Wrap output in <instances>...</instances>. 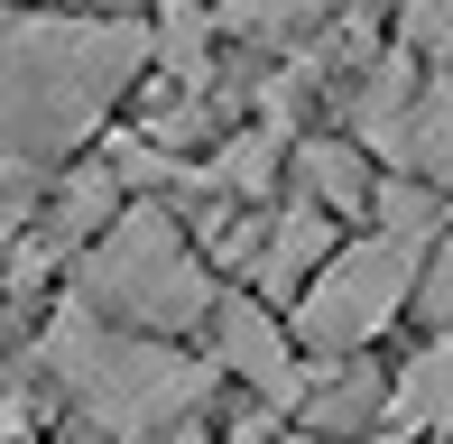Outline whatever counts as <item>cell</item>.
Here are the masks:
<instances>
[{
	"mask_svg": "<svg viewBox=\"0 0 453 444\" xmlns=\"http://www.w3.org/2000/svg\"><path fill=\"white\" fill-rule=\"evenodd\" d=\"M139 56H149V37L139 28H102V19L10 28L0 37V157H10V167H37V157L93 139Z\"/></svg>",
	"mask_w": 453,
	"mask_h": 444,
	"instance_id": "6da1fadb",
	"label": "cell"
},
{
	"mask_svg": "<svg viewBox=\"0 0 453 444\" xmlns=\"http://www.w3.org/2000/svg\"><path fill=\"white\" fill-rule=\"evenodd\" d=\"M47 371L65 379V398L93 417L102 435H149L185 417L203 389H213V371H203L195 352H167V342H130L111 333L93 306H65L47 325Z\"/></svg>",
	"mask_w": 453,
	"mask_h": 444,
	"instance_id": "7a4b0ae2",
	"label": "cell"
},
{
	"mask_svg": "<svg viewBox=\"0 0 453 444\" xmlns=\"http://www.w3.org/2000/svg\"><path fill=\"white\" fill-rule=\"evenodd\" d=\"M74 306H93L102 325H120V315H130V325L185 333V325H203L222 296H213V278L185 259L176 213L139 204V213H120V222H111V241L84 259V278H74Z\"/></svg>",
	"mask_w": 453,
	"mask_h": 444,
	"instance_id": "3957f363",
	"label": "cell"
},
{
	"mask_svg": "<svg viewBox=\"0 0 453 444\" xmlns=\"http://www.w3.org/2000/svg\"><path fill=\"white\" fill-rule=\"evenodd\" d=\"M407 287H417V241L370 232V241H352V250H334L315 269V287L296 296V333L315 342V352H361L370 333H388V315L407 306Z\"/></svg>",
	"mask_w": 453,
	"mask_h": 444,
	"instance_id": "277c9868",
	"label": "cell"
},
{
	"mask_svg": "<svg viewBox=\"0 0 453 444\" xmlns=\"http://www.w3.org/2000/svg\"><path fill=\"white\" fill-rule=\"evenodd\" d=\"M213 371H241L259 398H278V408H305V389H315V379L296 371V352H287L278 315L250 306V296H222L213 306Z\"/></svg>",
	"mask_w": 453,
	"mask_h": 444,
	"instance_id": "5b68a950",
	"label": "cell"
},
{
	"mask_svg": "<svg viewBox=\"0 0 453 444\" xmlns=\"http://www.w3.org/2000/svg\"><path fill=\"white\" fill-rule=\"evenodd\" d=\"M417 74H407V56H388L380 74H370V93H361V111H352V139L361 149H380V157H407V120H417Z\"/></svg>",
	"mask_w": 453,
	"mask_h": 444,
	"instance_id": "8992f818",
	"label": "cell"
},
{
	"mask_svg": "<svg viewBox=\"0 0 453 444\" xmlns=\"http://www.w3.org/2000/svg\"><path fill=\"white\" fill-rule=\"evenodd\" d=\"M388 389H398V408H388L398 426H435V435H444V426H453V333H435L398 379H388Z\"/></svg>",
	"mask_w": 453,
	"mask_h": 444,
	"instance_id": "52a82bcc",
	"label": "cell"
},
{
	"mask_svg": "<svg viewBox=\"0 0 453 444\" xmlns=\"http://www.w3.org/2000/svg\"><path fill=\"white\" fill-rule=\"evenodd\" d=\"M315 259H334V222H324L315 204H296V213H278V232L259 241V287H296L305 269H315Z\"/></svg>",
	"mask_w": 453,
	"mask_h": 444,
	"instance_id": "ba28073f",
	"label": "cell"
},
{
	"mask_svg": "<svg viewBox=\"0 0 453 444\" xmlns=\"http://www.w3.org/2000/svg\"><path fill=\"white\" fill-rule=\"evenodd\" d=\"M417 186H453V74L444 84H426L417 120H407V157H398Z\"/></svg>",
	"mask_w": 453,
	"mask_h": 444,
	"instance_id": "9c48e42d",
	"label": "cell"
},
{
	"mask_svg": "<svg viewBox=\"0 0 453 444\" xmlns=\"http://www.w3.org/2000/svg\"><path fill=\"white\" fill-rule=\"evenodd\" d=\"M305 186H315L324 213H370L380 204V186H370V167L352 157V139H315L305 149Z\"/></svg>",
	"mask_w": 453,
	"mask_h": 444,
	"instance_id": "30bf717a",
	"label": "cell"
},
{
	"mask_svg": "<svg viewBox=\"0 0 453 444\" xmlns=\"http://www.w3.org/2000/svg\"><path fill=\"white\" fill-rule=\"evenodd\" d=\"M111 213H120V167H111V157H93V167H74L65 186H56L47 241H74V232H93V222H111Z\"/></svg>",
	"mask_w": 453,
	"mask_h": 444,
	"instance_id": "8fae6325",
	"label": "cell"
},
{
	"mask_svg": "<svg viewBox=\"0 0 453 444\" xmlns=\"http://www.w3.org/2000/svg\"><path fill=\"white\" fill-rule=\"evenodd\" d=\"M203 186L213 195H269L278 186V130H241L203 157Z\"/></svg>",
	"mask_w": 453,
	"mask_h": 444,
	"instance_id": "7c38bea8",
	"label": "cell"
},
{
	"mask_svg": "<svg viewBox=\"0 0 453 444\" xmlns=\"http://www.w3.org/2000/svg\"><path fill=\"white\" fill-rule=\"evenodd\" d=\"M388 408H398V389H380L370 371L305 389V417H315V435H352V426H370V417H388Z\"/></svg>",
	"mask_w": 453,
	"mask_h": 444,
	"instance_id": "4fadbf2b",
	"label": "cell"
},
{
	"mask_svg": "<svg viewBox=\"0 0 453 444\" xmlns=\"http://www.w3.org/2000/svg\"><path fill=\"white\" fill-rule=\"evenodd\" d=\"M370 213L388 222V241H417V250L435 241V186H417V176H388V186H380V204H370Z\"/></svg>",
	"mask_w": 453,
	"mask_h": 444,
	"instance_id": "5bb4252c",
	"label": "cell"
},
{
	"mask_svg": "<svg viewBox=\"0 0 453 444\" xmlns=\"http://www.w3.org/2000/svg\"><path fill=\"white\" fill-rule=\"evenodd\" d=\"M157 56H167L176 84H203V0H167V19H157Z\"/></svg>",
	"mask_w": 453,
	"mask_h": 444,
	"instance_id": "9a60e30c",
	"label": "cell"
},
{
	"mask_svg": "<svg viewBox=\"0 0 453 444\" xmlns=\"http://www.w3.org/2000/svg\"><path fill=\"white\" fill-rule=\"evenodd\" d=\"M315 10H334V0H232V28H250V37H287V28H305Z\"/></svg>",
	"mask_w": 453,
	"mask_h": 444,
	"instance_id": "2e32d148",
	"label": "cell"
},
{
	"mask_svg": "<svg viewBox=\"0 0 453 444\" xmlns=\"http://www.w3.org/2000/svg\"><path fill=\"white\" fill-rule=\"evenodd\" d=\"M407 37H417L426 56H444V65H453V0H417V10H407Z\"/></svg>",
	"mask_w": 453,
	"mask_h": 444,
	"instance_id": "e0dca14e",
	"label": "cell"
},
{
	"mask_svg": "<svg viewBox=\"0 0 453 444\" xmlns=\"http://www.w3.org/2000/svg\"><path fill=\"white\" fill-rule=\"evenodd\" d=\"M426 315H435V325L453 333V241L435 250V269H426Z\"/></svg>",
	"mask_w": 453,
	"mask_h": 444,
	"instance_id": "ac0fdd59",
	"label": "cell"
},
{
	"mask_svg": "<svg viewBox=\"0 0 453 444\" xmlns=\"http://www.w3.org/2000/svg\"><path fill=\"white\" fill-rule=\"evenodd\" d=\"M296 444H342V435H315V426H305V435H296Z\"/></svg>",
	"mask_w": 453,
	"mask_h": 444,
	"instance_id": "d6986e66",
	"label": "cell"
}]
</instances>
